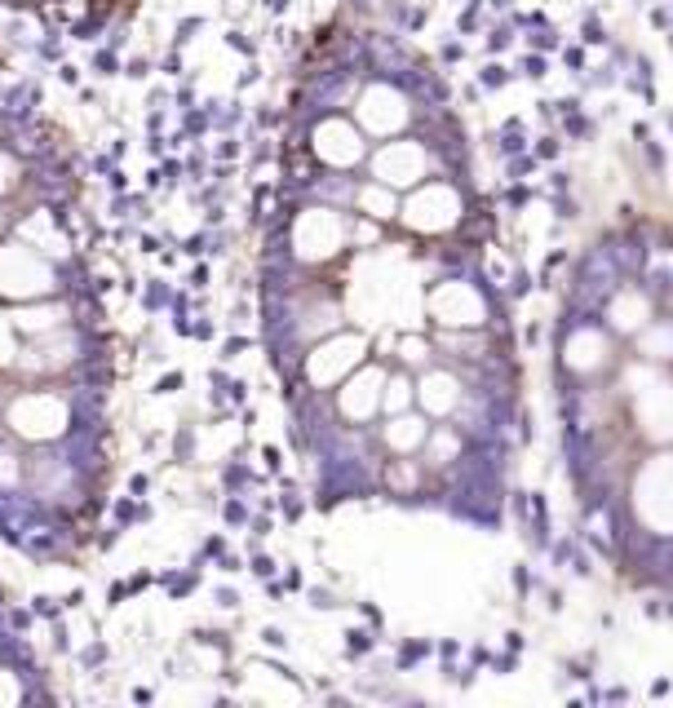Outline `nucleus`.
Listing matches in <instances>:
<instances>
[{"instance_id": "obj_11", "label": "nucleus", "mask_w": 673, "mask_h": 708, "mask_svg": "<svg viewBox=\"0 0 673 708\" xmlns=\"http://www.w3.org/2000/svg\"><path fill=\"white\" fill-rule=\"evenodd\" d=\"M403 359H407V363H421V359H425V345H421V341H407V345H403Z\"/></svg>"}, {"instance_id": "obj_1", "label": "nucleus", "mask_w": 673, "mask_h": 708, "mask_svg": "<svg viewBox=\"0 0 673 708\" xmlns=\"http://www.w3.org/2000/svg\"><path fill=\"white\" fill-rule=\"evenodd\" d=\"M377 177L386 186H412L425 177V151L416 142H390L377 151Z\"/></svg>"}, {"instance_id": "obj_8", "label": "nucleus", "mask_w": 673, "mask_h": 708, "mask_svg": "<svg viewBox=\"0 0 673 708\" xmlns=\"http://www.w3.org/2000/svg\"><path fill=\"white\" fill-rule=\"evenodd\" d=\"M416 403V390H412V377H386V390H381V412H390V416H399V412H407V407Z\"/></svg>"}, {"instance_id": "obj_5", "label": "nucleus", "mask_w": 673, "mask_h": 708, "mask_svg": "<svg viewBox=\"0 0 673 708\" xmlns=\"http://www.w3.org/2000/svg\"><path fill=\"white\" fill-rule=\"evenodd\" d=\"M416 386H421L416 403L425 407L430 416H443V412H452V407L461 403V386H456V377H448V372H425Z\"/></svg>"}, {"instance_id": "obj_3", "label": "nucleus", "mask_w": 673, "mask_h": 708, "mask_svg": "<svg viewBox=\"0 0 673 708\" xmlns=\"http://www.w3.org/2000/svg\"><path fill=\"white\" fill-rule=\"evenodd\" d=\"M359 115H364L368 129L390 133V129H399L407 120V102H403V93H394L390 85H372L364 93V102H359Z\"/></svg>"}, {"instance_id": "obj_4", "label": "nucleus", "mask_w": 673, "mask_h": 708, "mask_svg": "<svg viewBox=\"0 0 673 708\" xmlns=\"http://www.w3.org/2000/svg\"><path fill=\"white\" fill-rule=\"evenodd\" d=\"M381 390H386V377H381L377 368H364L350 386L341 390V412L350 416V421H368V416H377L381 412Z\"/></svg>"}, {"instance_id": "obj_9", "label": "nucleus", "mask_w": 673, "mask_h": 708, "mask_svg": "<svg viewBox=\"0 0 673 708\" xmlns=\"http://www.w3.org/2000/svg\"><path fill=\"white\" fill-rule=\"evenodd\" d=\"M456 452H461V438L452 434V429H430V438H425V456L430 461L425 465H448V461H456Z\"/></svg>"}, {"instance_id": "obj_7", "label": "nucleus", "mask_w": 673, "mask_h": 708, "mask_svg": "<svg viewBox=\"0 0 673 708\" xmlns=\"http://www.w3.org/2000/svg\"><path fill=\"white\" fill-rule=\"evenodd\" d=\"M425 438H430V421H425V416H416L412 407H407V412H399V416L386 425V443H390L399 456L425 447Z\"/></svg>"}, {"instance_id": "obj_6", "label": "nucleus", "mask_w": 673, "mask_h": 708, "mask_svg": "<svg viewBox=\"0 0 673 708\" xmlns=\"http://www.w3.org/2000/svg\"><path fill=\"white\" fill-rule=\"evenodd\" d=\"M319 155L323 160H332V164H350V160H359L364 155V142H359V133L350 124H341V120H328V124L319 129Z\"/></svg>"}, {"instance_id": "obj_2", "label": "nucleus", "mask_w": 673, "mask_h": 708, "mask_svg": "<svg viewBox=\"0 0 673 708\" xmlns=\"http://www.w3.org/2000/svg\"><path fill=\"white\" fill-rule=\"evenodd\" d=\"M14 429H22L27 438H49L54 429H63V403L49 394H27L14 407Z\"/></svg>"}, {"instance_id": "obj_10", "label": "nucleus", "mask_w": 673, "mask_h": 708, "mask_svg": "<svg viewBox=\"0 0 673 708\" xmlns=\"http://www.w3.org/2000/svg\"><path fill=\"white\" fill-rule=\"evenodd\" d=\"M359 204L368 208V217H381V222L394 217V195H390V190H381V186H364V190H359Z\"/></svg>"}, {"instance_id": "obj_12", "label": "nucleus", "mask_w": 673, "mask_h": 708, "mask_svg": "<svg viewBox=\"0 0 673 708\" xmlns=\"http://www.w3.org/2000/svg\"><path fill=\"white\" fill-rule=\"evenodd\" d=\"M9 186H14V164L0 155V190H9Z\"/></svg>"}]
</instances>
